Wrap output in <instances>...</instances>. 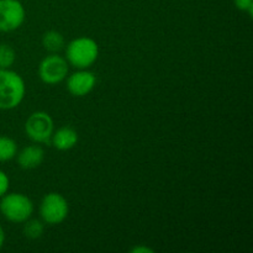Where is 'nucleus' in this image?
I'll return each mask as SVG.
<instances>
[{
    "label": "nucleus",
    "mask_w": 253,
    "mask_h": 253,
    "mask_svg": "<svg viewBox=\"0 0 253 253\" xmlns=\"http://www.w3.org/2000/svg\"><path fill=\"white\" fill-rule=\"evenodd\" d=\"M25 82L16 72L0 69V110H11L25 96Z\"/></svg>",
    "instance_id": "1"
},
{
    "label": "nucleus",
    "mask_w": 253,
    "mask_h": 253,
    "mask_svg": "<svg viewBox=\"0 0 253 253\" xmlns=\"http://www.w3.org/2000/svg\"><path fill=\"white\" fill-rule=\"evenodd\" d=\"M98 43L90 37H79L67 46V59L78 69H86L98 59Z\"/></svg>",
    "instance_id": "2"
},
{
    "label": "nucleus",
    "mask_w": 253,
    "mask_h": 253,
    "mask_svg": "<svg viewBox=\"0 0 253 253\" xmlns=\"http://www.w3.org/2000/svg\"><path fill=\"white\" fill-rule=\"evenodd\" d=\"M0 211L2 216L11 222H25L34 212V204L26 195L11 193L1 197Z\"/></svg>",
    "instance_id": "3"
},
{
    "label": "nucleus",
    "mask_w": 253,
    "mask_h": 253,
    "mask_svg": "<svg viewBox=\"0 0 253 253\" xmlns=\"http://www.w3.org/2000/svg\"><path fill=\"white\" fill-rule=\"evenodd\" d=\"M69 212L66 198L58 193H48L44 195L40 205L42 220L48 225H58L67 219Z\"/></svg>",
    "instance_id": "4"
},
{
    "label": "nucleus",
    "mask_w": 253,
    "mask_h": 253,
    "mask_svg": "<svg viewBox=\"0 0 253 253\" xmlns=\"http://www.w3.org/2000/svg\"><path fill=\"white\" fill-rule=\"evenodd\" d=\"M25 131L35 142H47L53 133V120L44 111H36L27 119Z\"/></svg>",
    "instance_id": "5"
},
{
    "label": "nucleus",
    "mask_w": 253,
    "mask_h": 253,
    "mask_svg": "<svg viewBox=\"0 0 253 253\" xmlns=\"http://www.w3.org/2000/svg\"><path fill=\"white\" fill-rule=\"evenodd\" d=\"M25 7L19 0H0V31L19 29L25 21Z\"/></svg>",
    "instance_id": "6"
},
{
    "label": "nucleus",
    "mask_w": 253,
    "mask_h": 253,
    "mask_svg": "<svg viewBox=\"0 0 253 253\" xmlns=\"http://www.w3.org/2000/svg\"><path fill=\"white\" fill-rule=\"evenodd\" d=\"M40 78L46 84H58L66 79L68 74V63L63 57L51 54L42 59L39 67Z\"/></svg>",
    "instance_id": "7"
},
{
    "label": "nucleus",
    "mask_w": 253,
    "mask_h": 253,
    "mask_svg": "<svg viewBox=\"0 0 253 253\" xmlns=\"http://www.w3.org/2000/svg\"><path fill=\"white\" fill-rule=\"evenodd\" d=\"M96 83L95 74L86 69H81L72 76H69L67 81L68 91L74 96H84L90 93Z\"/></svg>",
    "instance_id": "8"
},
{
    "label": "nucleus",
    "mask_w": 253,
    "mask_h": 253,
    "mask_svg": "<svg viewBox=\"0 0 253 253\" xmlns=\"http://www.w3.org/2000/svg\"><path fill=\"white\" fill-rule=\"evenodd\" d=\"M44 160V152L40 146L32 145L25 147L17 156V163L22 169L37 168Z\"/></svg>",
    "instance_id": "9"
},
{
    "label": "nucleus",
    "mask_w": 253,
    "mask_h": 253,
    "mask_svg": "<svg viewBox=\"0 0 253 253\" xmlns=\"http://www.w3.org/2000/svg\"><path fill=\"white\" fill-rule=\"evenodd\" d=\"M52 142L53 146L59 151H68L73 148L78 142V133L74 128L69 126H63L52 133Z\"/></svg>",
    "instance_id": "10"
},
{
    "label": "nucleus",
    "mask_w": 253,
    "mask_h": 253,
    "mask_svg": "<svg viewBox=\"0 0 253 253\" xmlns=\"http://www.w3.org/2000/svg\"><path fill=\"white\" fill-rule=\"evenodd\" d=\"M42 44L49 52H58L64 47V37L58 31H48L42 37Z\"/></svg>",
    "instance_id": "11"
},
{
    "label": "nucleus",
    "mask_w": 253,
    "mask_h": 253,
    "mask_svg": "<svg viewBox=\"0 0 253 253\" xmlns=\"http://www.w3.org/2000/svg\"><path fill=\"white\" fill-rule=\"evenodd\" d=\"M17 153V145L12 138L0 136V162L12 160Z\"/></svg>",
    "instance_id": "12"
},
{
    "label": "nucleus",
    "mask_w": 253,
    "mask_h": 253,
    "mask_svg": "<svg viewBox=\"0 0 253 253\" xmlns=\"http://www.w3.org/2000/svg\"><path fill=\"white\" fill-rule=\"evenodd\" d=\"M16 53L14 48L6 43H0V69H7L14 64Z\"/></svg>",
    "instance_id": "13"
},
{
    "label": "nucleus",
    "mask_w": 253,
    "mask_h": 253,
    "mask_svg": "<svg viewBox=\"0 0 253 253\" xmlns=\"http://www.w3.org/2000/svg\"><path fill=\"white\" fill-rule=\"evenodd\" d=\"M25 222H26L24 226L25 236L31 240L40 239L42 236L44 226L41 221H39V220H30V221H27L26 220Z\"/></svg>",
    "instance_id": "14"
},
{
    "label": "nucleus",
    "mask_w": 253,
    "mask_h": 253,
    "mask_svg": "<svg viewBox=\"0 0 253 253\" xmlns=\"http://www.w3.org/2000/svg\"><path fill=\"white\" fill-rule=\"evenodd\" d=\"M234 2L237 9L242 10V11H247L250 14V16H252L253 0H234Z\"/></svg>",
    "instance_id": "15"
},
{
    "label": "nucleus",
    "mask_w": 253,
    "mask_h": 253,
    "mask_svg": "<svg viewBox=\"0 0 253 253\" xmlns=\"http://www.w3.org/2000/svg\"><path fill=\"white\" fill-rule=\"evenodd\" d=\"M10 187V180L6 173L0 169V198L4 197Z\"/></svg>",
    "instance_id": "16"
},
{
    "label": "nucleus",
    "mask_w": 253,
    "mask_h": 253,
    "mask_svg": "<svg viewBox=\"0 0 253 253\" xmlns=\"http://www.w3.org/2000/svg\"><path fill=\"white\" fill-rule=\"evenodd\" d=\"M131 252L132 253H152L153 250L148 249V247H146V246H137V247H133V249L131 250Z\"/></svg>",
    "instance_id": "17"
},
{
    "label": "nucleus",
    "mask_w": 253,
    "mask_h": 253,
    "mask_svg": "<svg viewBox=\"0 0 253 253\" xmlns=\"http://www.w3.org/2000/svg\"><path fill=\"white\" fill-rule=\"evenodd\" d=\"M4 242H5V232H4V230H2V227L0 226V249L2 247Z\"/></svg>",
    "instance_id": "18"
}]
</instances>
